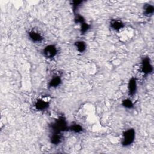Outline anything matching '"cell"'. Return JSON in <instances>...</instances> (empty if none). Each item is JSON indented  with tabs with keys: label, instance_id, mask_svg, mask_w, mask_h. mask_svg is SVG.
Listing matches in <instances>:
<instances>
[{
	"label": "cell",
	"instance_id": "obj_1",
	"mask_svg": "<svg viewBox=\"0 0 154 154\" xmlns=\"http://www.w3.org/2000/svg\"><path fill=\"white\" fill-rule=\"evenodd\" d=\"M68 123L63 117H60L51 125V129L52 132L62 133L64 131H69Z\"/></svg>",
	"mask_w": 154,
	"mask_h": 154
},
{
	"label": "cell",
	"instance_id": "obj_2",
	"mask_svg": "<svg viewBox=\"0 0 154 154\" xmlns=\"http://www.w3.org/2000/svg\"><path fill=\"white\" fill-rule=\"evenodd\" d=\"M135 138V131L134 129L130 128L126 130L122 135V144L123 146L127 147L133 143Z\"/></svg>",
	"mask_w": 154,
	"mask_h": 154
},
{
	"label": "cell",
	"instance_id": "obj_3",
	"mask_svg": "<svg viewBox=\"0 0 154 154\" xmlns=\"http://www.w3.org/2000/svg\"><path fill=\"white\" fill-rule=\"evenodd\" d=\"M140 70L141 73L145 75H148L152 72L153 66L149 57H146L142 59L140 65Z\"/></svg>",
	"mask_w": 154,
	"mask_h": 154
},
{
	"label": "cell",
	"instance_id": "obj_4",
	"mask_svg": "<svg viewBox=\"0 0 154 154\" xmlns=\"http://www.w3.org/2000/svg\"><path fill=\"white\" fill-rule=\"evenodd\" d=\"M43 53L44 56L49 59L54 58L58 53L57 48L54 45H49L46 46L43 50Z\"/></svg>",
	"mask_w": 154,
	"mask_h": 154
},
{
	"label": "cell",
	"instance_id": "obj_5",
	"mask_svg": "<svg viewBox=\"0 0 154 154\" xmlns=\"http://www.w3.org/2000/svg\"><path fill=\"white\" fill-rule=\"evenodd\" d=\"M49 106V102L43 99H37L34 103V107L37 111H45L48 108Z\"/></svg>",
	"mask_w": 154,
	"mask_h": 154
},
{
	"label": "cell",
	"instance_id": "obj_6",
	"mask_svg": "<svg viewBox=\"0 0 154 154\" xmlns=\"http://www.w3.org/2000/svg\"><path fill=\"white\" fill-rule=\"evenodd\" d=\"M128 90L129 95L133 96L135 94L137 90V82L136 78L132 77L129 79L128 84Z\"/></svg>",
	"mask_w": 154,
	"mask_h": 154
},
{
	"label": "cell",
	"instance_id": "obj_7",
	"mask_svg": "<svg viewBox=\"0 0 154 154\" xmlns=\"http://www.w3.org/2000/svg\"><path fill=\"white\" fill-rule=\"evenodd\" d=\"M28 35L29 38L33 42H35V43L41 42L43 39L42 35L40 32H38L37 31H35V30L30 31L28 33Z\"/></svg>",
	"mask_w": 154,
	"mask_h": 154
},
{
	"label": "cell",
	"instance_id": "obj_8",
	"mask_svg": "<svg viewBox=\"0 0 154 154\" xmlns=\"http://www.w3.org/2000/svg\"><path fill=\"white\" fill-rule=\"evenodd\" d=\"M110 26L114 31H120L124 28V23L120 20L112 19L110 22Z\"/></svg>",
	"mask_w": 154,
	"mask_h": 154
},
{
	"label": "cell",
	"instance_id": "obj_9",
	"mask_svg": "<svg viewBox=\"0 0 154 154\" xmlns=\"http://www.w3.org/2000/svg\"><path fill=\"white\" fill-rule=\"evenodd\" d=\"M51 143L54 145L59 144L62 141L61 133L59 132H52L50 137Z\"/></svg>",
	"mask_w": 154,
	"mask_h": 154
},
{
	"label": "cell",
	"instance_id": "obj_10",
	"mask_svg": "<svg viewBox=\"0 0 154 154\" xmlns=\"http://www.w3.org/2000/svg\"><path fill=\"white\" fill-rule=\"evenodd\" d=\"M61 78L58 75L53 76L49 81L48 85L51 88L58 87L61 84Z\"/></svg>",
	"mask_w": 154,
	"mask_h": 154
},
{
	"label": "cell",
	"instance_id": "obj_11",
	"mask_svg": "<svg viewBox=\"0 0 154 154\" xmlns=\"http://www.w3.org/2000/svg\"><path fill=\"white\" fill-rule=\"evenodd\" d=\"M75 46L76 50L80 53H82V52H85V51L86 50V48H87V45H86L85 43L82 40L76 42L75 43Z\"/></svg>",
	"mask_w": 154,
	"mask_h": 154
},
{
	"label": "cell",
	"instance_id": "obj_12",
	"mask_svg": "<svg viewBox=\"0 0 154 154\" xmlns=\"http://www.w3.org/2000/svg\"><path fill=\"white\" fill-rule=\"evenodd\" d=\"M69 131H70L71 132L77 134L82 132L83 131V128L80 125L77 123H73L72 125L69 126Z\"/></svg>",
	"mask_w": 154,
	"mask_h": 154
},
{
	"label": "cell",
	"instance_id": "obj_13",
	"mask_svg": "<svg viewBox=\"0 0 154 154\" xmlns=\"http://www.w3.org/2000/svg\"><path fill=\"white\" fill-rule=\"evenodd\" d=\"M144 14L146 16H150L153 14L154 7L151 4H147L144 7Z\"/></svg>",
	"mask_w": 154,
	"mask_h": 154
},
{
	"label": "cell",
	"instance_id": "obj_14",
	"mask_svg": "<svg viewBox=\"0 0 154 154\" xmlns=\"http://www.w3.org/2000/svg\"><path fill=\"white\" fill-rule=\"evenodd\" d=\"M122 104L123 107H125V108H127V109H131L134 106L133 102L129 99H125L123 100Z\"/></svg>",
	"mask_w": 154,
	"mask_h": 154
},
{
	"label": "cell",
	"instance_id": "obj_15",
	"mask_svg": "<svg viewBox=\"0 0 154 154\" xmlns=\"http://www.w3.org/2000/svg\"><path fill=\"white\" fill-rule=\"evenodd\" d=\"M80 26H81L80 31H81V33L82 34L86 33L90 28V25L88 23H87L85 21L84 22L82 23L81 24H80Z\"/></svg>",
	"mask_w": 154,
	"mask_h": 154
},
{
	"label": "cell",
	"instance_id": "obj_16",
	"mask_svg": "<svg viewBox=\"0 0 154 154\" xmlns=\"http://www.w3.org/2000/svg\"><path fill=\"white\" fill-rule=\"evenodd\" d=\"M82 4V1H75L72 2V7H73V10L74 11H76V10L78 9L79 7Z\"/></svg>",
	"mask_w": 154,
	"mask_h": 154
}]
</instances>
